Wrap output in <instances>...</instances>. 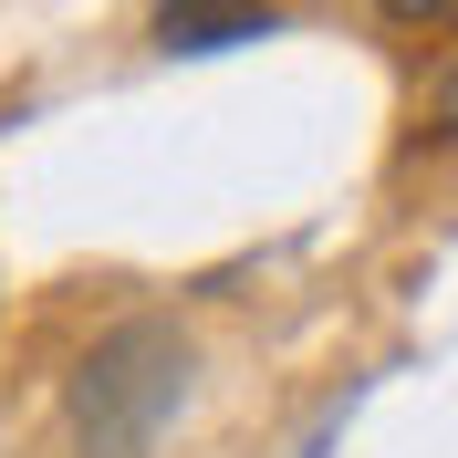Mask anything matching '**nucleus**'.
Masks as SVG:
<instances>
[{
  "instance_id": "nucleus-1",
  "label": "nucleus",
  "mask_w": 458,
  "mask_h": 458,
  "mask_svg": "<svg viewBox=\"0 0 458 458\" xmlns=\"http://www.w3.org/2000/svg\"><path fill=\"white\" fill-rule=\"evenodd\" d=\"M188 375H199V354H188L177 323H114L73 365V386H63L73 448L84 458H146L167 437V417L188 406Z\"/></svg>"
},
{
  "instance_id": "nucleus-2",
  "label": "nucleus",
  "mask_w": 458,
  "mask_h": 458,
  "mask_svg": "<svg viewBox=\"0 0 458 458\" xmlns=\"http://www.w3.org/2000/svg\"><path fill=\"white\" fill-rule=\"evenodd\" d=\"M260 31H271V0H157V53H229Z\"/></svg>"
},
{
  "instance_id": "nucleus-3",
  "label": "nucleus",
  "mask_w": 458,
  "mask_h": 458,
  "mask_svg": "<svg viewBox=\"0 0 458 458\" xmlns=\"http://www.w3.org/2000/svg\"><path fill=\"white\" fill-rule=\"evenodd\" d=\"M428 136H458V53L437 63V84H428Z\"/></svg>"
}]
</instances>
